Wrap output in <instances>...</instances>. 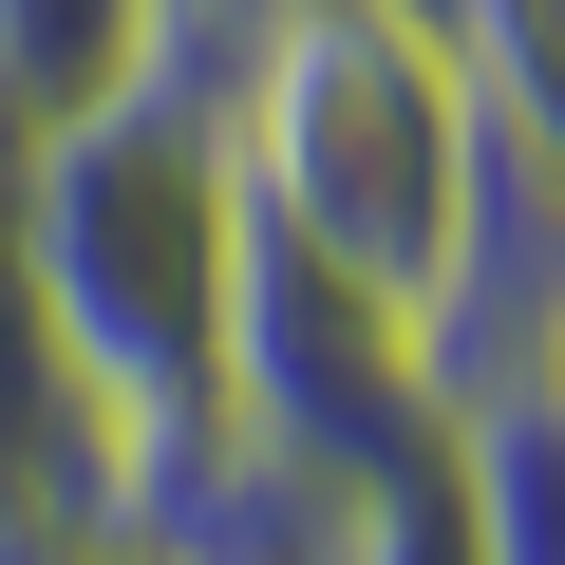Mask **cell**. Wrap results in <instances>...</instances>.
<instances>
[{"instance_id": "5b68a950", "label": "cell", "mask_w": 565, "mask_h": 565, "mask_svg": "<svg viewBox=\"0 0 565 565\" xmlns=\"http://www.w3.org/2000/svg\"><path fill=\"white\" fill-rule=\"evenodd\" d=\"M170 57V0H0V132H57Z\"/></svg>"}, {"instance_id": "277c9868", "label": "cell", "mask_w": 565, "mask_h": 565, "mask_svg": "<svg viewBox=\"0 0 565 565\" xmlns=\"http://www.w3.org/2000/svg\"><path fill=\"white\" fill-rule=\"evenodd\" d=\"M39 509H114V415L39 302V245H20V132H0V527Z\"/></svg>"}, {"instance_id": "7a4b0ae2", "label": "cell", "mask_w": 565, "mask_h": 565, "mask_svg": "<svg viewBox=\"0 0 565 565\" xmlns=\"http://www.w3.org/2000/svg\"><path fill=\"white\" fill-rule=\"evenodd\" d=\"M471 57L434 39V0H264V20L207 57V132L245 226H282L302 264L377 282L415 321L434 302V245L471 189Z\"/></svg>"}, {"instance_id": "8992f818", "label": "cell", "mask_w": 565, "mask_h": 565, "mask_svg": "<svg viewBox=\"0 0 565 565\" xmlns=\"http://www.w3.org/2000/svg\"><path fill=\"white\" fill-rule=\"evenodd\" d=\"M0 565H151L132 509H39V527H0Z\"/></svg>"}, {"instance_id": "6da1fadb", "label": "cell", "mask_w": 565, "mask_h": 565, "mask_svg": "<svg viewBox=\"0 0 565 565\" xmlns=\"http://www.w3.org/2000/svg\"><path fill=\"white\" fill-rule=\"evenodd\" d=\"M20 245L39 302L114 415V509H151L189 452H226V264H245V189L207 132V57H151L132 95L20 132Z\"/></svg>"}, {"instance_id": "3957f363", "label": "cell", "mask_w": 565, "mask_h": 565, "mask_svg": "<svg viewBox=\"0 0 565 565\" xmlns=\"http://www.w3.org/2000/svg\"><path fill=\"white\" fill-rule=\"evenodd\" d=\"M226 434H245V452H302V471H340V490L415 471V452H434L415 321L377 302V282L302 264L282 226H245V264H226Z\"/></svg>"}]
</instances>
